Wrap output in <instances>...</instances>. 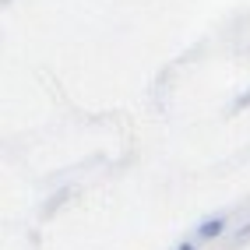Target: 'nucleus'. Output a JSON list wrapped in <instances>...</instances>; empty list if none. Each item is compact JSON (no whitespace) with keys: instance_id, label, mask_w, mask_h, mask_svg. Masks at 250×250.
Returning <instances> with one entry per match:
<instances>
[{"instance_id":"1","label":"nucleus","mask_w":250,"mask_h":250,"mask_svg":"<svg viewBox=\"0 0 250 250\" xmlns=\"http://www.w3.org/2000/svg\"><path fill=\"white\" fill-rule=\"evenodd\" d=\"M219 232H222V219H215V222L201 226V236H219Z\"/></svg>"}]
</instances>
